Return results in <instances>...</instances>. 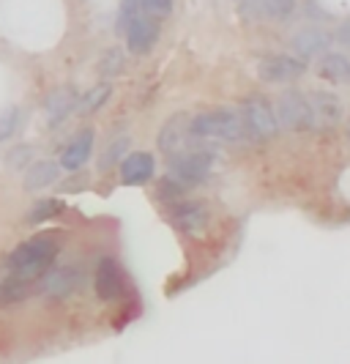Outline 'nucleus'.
<instances>
[{"label": "nucleus", "mask_w": 350, "mask_h": 364, "mask_svg": "<svg viewBox=\"0 0 350 364\" xmlns=\"http://www.w3.org/2000/svg\"><path fill=\"white\" fill-rule=\"evenodd\" d=\"M60 252V241L53 233H38L31 236L28 241H22L19 247L11 250V255L6 260L9 274H14L19 279L36 282L44 274L55 266V257Z\"/></svg>", "instance_id": "f257e3e1"}, {"label": "nucleus", "mask_w": 350, "mask_h": 364, "mask_svg": "<svg viewBox=\"0 0 350 364\" xmlns=\"http://www.w3.org/2000/svg\"><path fill=\"white\" fill-rule=\"evenodd\" d=\"M189 137H200V140H222V143H239L246 137L241 109L233 107H217L197 112L189 121Z\"/></svg>", "instance_id": "f03ea898"}, {"label": "nucleus", "mask_w": 350, "mask_h": 364, "mask_svg": "<svg viewBox=\"0 0 350 364\" xmlns=\"http://www.w3.org/2000/svg\"><path fill=\"white\" fill-rule=\"evenodd\" d=\"M217 162V154L211 148H195V151H178L170 156V176H175L186 186L203 183L211 176V167Z\"/></svg>", "instance_id": "7ed1b4c3"}, {"label": "nucleus", "mask_w": 350, "mask_h": 364, "mask_svg": "<svg viewBox=\"0 0 350 364\" xmlns=\"http://www.w3.org/2000/svg\"><path fill=\"white\" fill-rule=\"evenodd\" d=\"M274 115H277L279 127L290 129V132H304V129H312L317 124L307 93L295 91V88H290V91H285L279 96Z\"/></svg>", "instance_id": "20e7f679"}, {"label": "nucleus", "mask_w": 350, "mask_h": 364, "mask_svg": "<svg viewBox=\"0 0 350 364\" xmlns=\"http://www.w3.org/2000/svg\"><path fill=\"white\" fill-rule=\"evenodd\" d=\"M241 118H244V129H246V137L252 140H271L279 132L277 115L274 107L268 105V99H246L241 105Z\"/></svg>", "instance_id": "39448f33"}, {"label": "nucleus", "mask_w": 350, "mask_h": 364, "mask_svg": "<svg viewBox=\"0 0 350 364\" xmlns=\"http://www.w3.org/2000/svg\"><path fill=\"white\" fill-rule=\"evenodd\" d=\"M307 72V63L293 55H266L258 63V77L266 82H290Z\"/></svg>", "instance_id": "423d86ee"}, {"label": "nucleus", "mask_w": 350, "mask_h": 364, "mask_svg": "<svg viewBox=\"0 0 350 364\" xmlns=\"http://www.w3.org/2000/svg\"><path fill=\"white\" fill-rule=\"evenodd\" d=\"M159 33H162V31H159L156 17H151V14H146V11H140V14L126 25V31H124L126 47H129L131 55L151 53V47L159 41Z\"/></svg>", "instance_id": "0eeeda50"}, {"label": "nucleus", "mask_w": 350, "mask_h": 364, "mask_svg": "<svg viewBox=\"0 0 350 364\" xmlns=\"http://www.w3.org/2000/svg\"><path fill=\"white\" fill-rule=\"evenodd\" d=\"M121 183L124 186H143L153 178V173H156V159H153V154H148V151H131L126 154L121 162Z\"/></svg>", "instance_id": "6e6552de"}, {"label": "nucleus", "mask_w": 350, "mask_h": 364, "mask_svg": "<svg viewBox=\"0 0 350 364\" xmlns=\"http://www.w3.org/2000/svg\"><path fill=\"white\" fill-rule=\"evenodd\" d=\"M93 288L102 301H115L124 293V269L118 266L115 257H102L96 266V277H93Z\"/></svg>", "instance_id": "1a4fd4ad"}, {"label": "nucleus", "mask_w": 350, "mask_h": 364, "mask_svg": "<svg viewBox=\"0 0 350 364\" xmlns=\"http://www.w3.org/2000/svg\"><path fill=\"white\" fill-rule=\"evenodd\" d=\"M93 143H96V132H93V129H80L72 140H69V146L63 148V154H60V162H58L60 170H66V173H80V170L85 167V162L91 159Z\"/></svg>", "instance_id": "9d476101"}, {"label": "nucleus", "mask_w": 350, "mask_h": 364, "mask_svg": "<svg viewBox=\"0 0 350 364\" xmlns=\"http://www.w3.org/2000/svg\"><path fill=\"white\" fill-rule=\"evenodd\" d=\"M170 217L178 230L195 236V233L205 230V225H208V208H205V203L197 200H173Z\"/></svg>", "instance_id": "9b49d317"}, {"label": "nucleus", "mask_w": 350, "mask_h": 364, "mask_svg": "<svg viewBox=\"0 0 350 364\" xmlns=\"http://www.w3.org/2000/svg\"><path fill=\"white\" fill-rule=\"evenodd\" d=\"M77 105H80V93H77L74 85H60V88L47 93V99H44V112H47L50 127L63 124L74 109H77Z\"/></svg>", "instance_id": "f8f14e48"}, {"label": "nucleus", "mask_w": 350, "mask_h": 364, "mask_svg": "<svg viewBox=\"0 0 350 364\" xmlns=\"http://www.w3.org/2000/svg\"><path fill=\"white\" fill-rule=\"evenodd\" d=\"M41 279H44L41 288H44L47 296H53V299H66V296H72V293L80 288V269H74V266L50 269Z\"/></svg>", "instance_id": "ddd939ff"}, {"label": "nucleus", "mask_w": 350, "mask_h": 364, "mask_svg": "<svg viewBox=\"0 0 350 364\" xmlns=\"http://www.w3.org/2000/svg\"><path fill=\"white\" fill-rule=\"evenodd\" d=\"M186 140H189V124H186V115H181V112H178V115H173L165 127H162L156 146H159V151H162L167 159H170L173 154L184 151Z\"/></svg>", "instance_id": "4468645a"}, {"label": "nucleus", "mask_w": 350, "mask_h": 364, "mask_svg": "<svg viewBox=\"0 0 350 364\" xmlns=\"http://www.w3.org/2000/svg\"><path fill=\"white\" fill-rule=\"evenodd\" d=\"M60 178V164L50 162V159H41V162H31L25 167V178L22 186L25 192H38V189H47Z\"/></svg>", "instance_id": "2eb2a0df"}, {"label": "nucleus", "mask_w": 350, "mask_h": 364, "mask_svg": "<svg viewBox=\"0 0 350 364\" xmlns=\"http://www.w3.org/2000/svg\"><path fill=\"white\" fill-rule=\"evenodd\" d=\"M317 74H320L323 80H329V82L345 85V82H350V60L342 53H329V50H323L320 60H317Z\"/></svg>", "instance_id": "dca6fc26"}, {"label": "nucleus", "mask_w": 350, "mask_h": 364, "mask_svg": "<svg viewBox=\"0 0 350 364\" xmlns=\"http://www.w3.org/2000/svg\"><path fill=\"white\" fill-rule=\"evenodd\" d=\"M329 41H332L329 33H323V31H317V28H307V31L295 33L293 50L298 53V58H312V55L323 53V50L329 47Z\"/></svg>", "instance_id": "f3484780"}, {"label": "nucleus", "mask_w": 350, "mask_h": 364, "mask_svg": "<svg viewBox=\"0 0 350 364\" xmlns=\"http://www.w3.org/2000/svg\"><path fill=\"white\" fill-rule=\"evenodd\" d=\"M310 105H312L315 121H320V124H337L339 115H342V105H339V99L334 93H323V91L312 93V102Z\"/></svg>", "instance_id": "a211bd4d"}, {"label": "nucleus", "mask_w": 350, "mask_h": 364, "mask_svg": "<svg viewBox=\"0 0 350 364\" xmlns=\"http://www.w3.org/2000/svg\"><path fill=\"white\" fill-rule=\"evenodd\" d=\"M112 96V85L110 82H99V85H93L91 91L85 93V96H80V105L77 109L82 112V115H91V112H99V109L104 107L107 102H110Z\"/></svg>", "instance_id": "6ab92c4d"}, {"label": "nucleus", "mask_w": 350, "mask_h": 364, "mask_svg": "<svg viewBox=\"0 0 350 364\" xmlns=\"http://www.w3.org/2000/svg\"><path fill=\"white\" fill-rule=\"evenodd\" d=\"M63 211H66L63 200H58V198H44V200H38L31 205L28 222H31V225H41V222H50V219L60 217Z\"/></svg>", "instance_id": "aec40b11"}, {"label": "nucleus", "mask_w": 350, "mask_h": 364, "mask_svg": "<svg viewBox=\"0 0 350 364\" xmlns=\"http://www.w3.org/2000/svg\"><path fill=\"white\" fill-rule=\"evenodd\" d=\"M31 285H33V282L9 274V277L3 279V285H0V301H3V304H9V301H22V299L31 293Z\"/></svg>", "instance_id": "412c9836"}, {"label": "nucleus", "mask_w": 350, "mask_h": 364, "mask_svg": "<svg viewBox=\"0 0 350 364\" xmlns=\"http://www.w3.org/2000/svg\"><path fill=\"white\" fill-rule=\"evenodd\" d=\"M126 148H129V137L124 134V137H115V140H110L107 143V148H104V154L99 156V170H110L112 164L121 162V156L126 154Z\"/></svg>", "instance_id": "4be33fe9"}, {"label": "nucleus", "mask_w": 350, "mask_h": 364, "mask_svg": "<svg viewBox=\"0 0 350 364\" xmlns=\"http://www.w3.org/2000/svg\"><path fill=\"white\" fill-rule=\"evenodd\" d=\"M17 127H19V109L17 107L0 109V143H9L14 137Z\"/></svg>", "instance_id": "5701e85b"}, {"label": "nucleus", "mask_w": 350, "mask_h": 364, "mask_svg": "<svg viewBox=\"0 0 350 364\" xmlns=\"http://www.w3.org/2000/svg\"><path fill=\"white\" fill-rule=\"evenodd\" d=\"M184 192H186V183H181L175 176H170V173L159 181V189H156V195H159L162 200H181Z\"/></svg>", "instance_id": "b1692460"}, {"label": "nucleus", "mask_w": 350, "mask_h": 364, "mask_svg": "<svg viewBox=\"0 0 350 364\" xmlns=\"http://www.w3.org/2000/svg\"><path fill=\"white\" fill-rule=\"evenodd\" d=\"M268 19H290L295 11V0H263Z\"/></svg>", "instance_id": "393cba45"}, {"label": "nucleus", "mask_w": 350, "mask_h": 364, "mask_svg": "<svg viewBox=\"0 0 350 364\" xmlns=\"http://www.w3.org/2000/svg\"><path fill=\"white\" fill-rule=\"evenodd\" d=\"M137 14H140V0H121V6H118V19H115V31L124 36L126 25H129Z\"/></svg>", "instance_id": "a878e982"}, {"label": "nucleus", "mask_w": 350, "mask_h": 364, "mask_svg": "<svg viewBox=\"0 0 350 364\" xmlns=\"http://www.w3.org/2000/svg\"><path fill=\"white\" fill-rule=\"evenodd\" d=\"M6 162H9L11 170H25L28 164L33 162V151H31V146H25V143L22 146H11V154H9Z\"/></svg>", "instance_id": "bb28decb"}, {"label": "nucleus", "mask_w": 350, "mask_h": 364, "mask_svg": "<svg viewBox=\"0 0 350 364\" xmlns=\"http://www.w3.org/2000/svg\"><path fill=\"white\" fill-rule=\"evenodd\" d=\"M140 11L156 19H165L173 14V0H140Z\"/></svg>", "instance_id": "cd10ccee"}, {"label": "nucleus", "mask_w": 350, "mask_h": 364, "mask_svg": "<svg viewBox=\"0 0 350 364\" xmlns=\"http://www.w3.org/2000/svg\"><path fill=\"white\" fill-rule=\"evenodd\" d=\"M121 66H124V58L118 50H110V53L104 55V60H102V74L104 77H112V74L121 72Z\"/></svg>", "instance_id": "c85d7f7f"}, {"label": "nucleus", "mask_w": 350, "mask_h": 364, "mask_svg": "<svg viewBox=\"0 0 350 364\" xmlns=\"http://www.w3.org/2000/svg\"><path fill=\"white\" fill-rule=\"evenodd\" d=\"M334 36H337L339 44H350V19H345V22L337 28V33H334Z\"/></svg>", "instance_id": "c756f323"}, {"label": "nucleus", "mask_w": 350, "mask_h": 364, "mask_svg": "<svg viewBox=\"0 0 350 364\" xmlns=\"http://www.w3.org/2000/svg\"><path fill=\"white\" fill-rule=\"evenodd\" d=\"M85 183H88L85 178H72V181L63 183V189H66V192H80V189H82Z\"/></svg>", "instance_id": "7c9ffc66"}, {"label": "nucleus", "mask_w": 350, "mask_h": 364, "mask_svg": "<svg viewBox=\"0 0 350 364\" xmlns=\"http://www.w3.org/2000/svg\"><path fill=\"white\" fill-rule=\"evenodd\" d=\"M348 127H350V124H348Z\"/></svg>", "instance_id": "2f4dec72"}]
</instances>
